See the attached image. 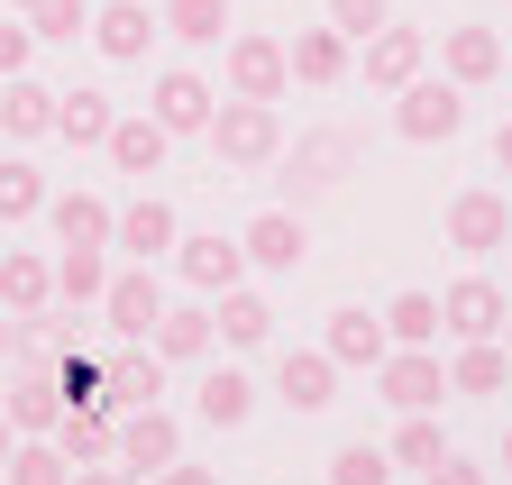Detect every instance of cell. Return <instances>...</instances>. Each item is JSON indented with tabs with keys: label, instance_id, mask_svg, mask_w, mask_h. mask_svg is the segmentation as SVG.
Listing matches in <instances>:
<instances>
[{
	"label": "cell",
	"instance_id": "cell-1",
	"mask_svg": "<svg viewBox=\"0 0 512 485\" xmlns=\"http://www.w3.org/2000/svg\"><path fill=\"white\" fill-rule=\"evenodd\" d=\"M357 156H366L357 129H311V138H293V147L275 156V165H284L275 184H284V202L302 211V202H320V193H339L348 174H357Z\"/></svg>",
	"mask_w": 512,
	"mask_h": 485
},
{
	"label": "cell",
	"instance_id": "cell-2",
	"mask_svg": "<svg viewBox=\"0 0 512 485\" xmlns=\"http://www.w3.org/2000/svg\"><path fill=\"white\" fill-rule=\"evenodd\" d=\"M202 138H211L220 165L256 174V165H275V156H284V119H275V101H238V92H229V101L211 110V129H202Z\"/></svg>",
	"mask_w": 512,
	"mask_h": 485
},
{
	"label": "cell",
	"instance_id": "cell-3",
	"mask_svg": "<svg viewBox=\"0 0 512 485\" xmlns=\"http://www.w3.org/2000/svg\"><path fill=\"white\" fill-rule=\"evenodd\" d=\"M467 129V92L448 83V74H412L403 92H394V138H412V147H448Z\"/></svg>",
	"mask_w": 512,
	"mask_h": 485
},
{
	"label": "cell",
	"instance_id": "cell-4",
	"mask_svg": "<svg viewBox=\"0 0 512 485\" xmlns=\"http://www.w3.org/2000/svg\"><path fill=\"white\" fill-rule=\"evenodd\" d=\"M229 92L238 101H284L293 92V55L266 28H229Z\"/></svg>",
	"mask_w": 512,
	"mask_h": 485
},
{
	"label": "cell",
	"instance_id": "cell-5",
	"mask_svg": "<svg viewBox=\"0 0 512 485\" xmlns=\"http://www.w3.org/2000/svg\"><path fill=\"white\" fill-rule=\"evenodd\" d=\"M174 275L202 293V302H220L229 284H247V248L220 238V229H192V238H174Z\"/></svg>",
	"mask_w": 512,
	"mask_h": 485
},
{
	"label": "cell",
	"instance_id": "cell-6",
	"mask_svg": "<svg viewBox=\"0 0 512 485\" xmlns=\"http://www.w3.org/2000/svg\"><path fill=\"white\" fill-rule=\"evenodd\" d=\"M503 321H512V293L494 275H458L439 293V330L448 339H503Z\"/></svg>",
	"mask_w": 512,
	"mask_h": 485
},
{
	"label": "cell",
	"instance_id": "cell-7",
	"mask_svg": "<svg viewBox=\"0 0 512 485\" xmlns=\"http://www.w3.org/2000/svg\"><path fill=\"white\" fill-rule=\"evenodd\" d=\"M174 458H183V421H174L165 403L119 412V467H128V476H156V467H174Z\"/></svg>",
	"mask_w": 512,
	"mask_h": 485
},
{
	"label": "cell",
	"instance_id": "cell-8",
	"mask_svg": "<svg viewBox=\"0 0 512 485\" xmlns=\"http://www.w3.org/2000/svg\"><path fill=\"white\" fill-rule=\"evenodd\" d=\"M211 110H220V92H211L202 74H192V65H165V74H156L147 119H156L165 138H202V129H211Z\"/></svg>",
	"mask_w": 512,
	"mask_h": 485
},
{
	"label": "cell",
	"instance_id": "cell-9",
	"mask_svg": "<svg viewBox=\"0 0 512 485\" xmlns=\"http://www.w3.org/2000/svg\"><path fill=\"white\" fill-rule=\"evenodd\" d=\"M375 394L394 403V412H439V394H448L439 348H394V357L375 367Z\"/></svg>",
	"mask_w": 512,
	"mask_h": 485
},
{
	"label": "cell",
	"instance_id": "cell-10",
	"mask_svg": "<svg viewBox=\"0 0 512 485\" xmlns=\"http://www.w3.org/2000/svg\"><path fill=\"white\" fill-rule=\"evenodd\" d=\"M0 412H10V431H19V440H55V421H64L55 357H28V367H19V385L0 394Z\"/></svg>",
	"mask_w": 512,
	"mask_h": 485
},
{
	"label": "cell",
	"instance_id": "cell-11",
	"mask_svg": "<svg viewBox=\"0 0 512 485\" xmlns=\"http://www.w3.org/2000/svg\"><path fill=\"white\" fill-rule=\"evenodd\" d=\"M238 248H247V275H293V266H302V248H311V238H302V211H293V202L256 211V220L238 229Z\"/></svg>",
	"mask_w": 512,
	"mask_h": 485
},
{
	"label": "cell",
	"instance_id": "cell-12",
	"mask_svg": "<svg viewBox=\"0 0 512 485\" xmlns=\"http://www.w3.org/2000/svg\"><path fill=\"white\" fill-rule=\"evenodd\" d=\"M156 312H165V284H156V266H110V293H101V321H110V339H147V330H156Z\"/></svg>",
	"mask_w": 512,
	"mask_h": 485
},
{
	"label": "cell",
	"instance_id": "cell-13",
	"mask_svg": "<svg viewBox=\"0 0 512 485\" xmlns=\"http://www.w3.org/2000/svg\"><path fill=\"white\" fill-rule=\"evenodd\" d=\"M174 238H183V220H174V202H156V193H138L119 220H110V248L128 257V266H156V257H174Z\"/></svg>",
	"mask_w": 512,
	"mask_h": 485
},
{
	"label": "cell",
	"instance_id": "cell-14",
	"mask_svg": "<svg viewBox=\"0 0 512 485\" xmlns=\"http://www.w3.org/2000/svg\"><path fill=\"white\" fill-rule=\"evenodd\" d=\"M275 403L284 412H330L339 403V357L330 348H284L275 357Z\"/></svg>",
	"mask_w": 512,
	"mask_h": 485
},
{
	"label": "cell",
	"instance_id": "cell-15",
	"mask_svg": "<svg viewBox=\"0 0 512 485\" xmlns=\"http://www.w3.org/2000/svg\"><path fill=\"white\" fill-rule=\"evenodd\" d=\"M448 248H458V257H494V248H512V202L503 193H458V202H448Z\"/></svg>",
	"mask_w": 512,
	"mask_h": 485
},
{
	"label": "cell",
	"instance_id": "cell-16",
	"mask_svg": "<svg viewBox=\"0 0 512 485\" xmlns=\"http://www.w3.org/2000/svg\"><path fill=\"white\" fill-rule=\"evenodd\" d=\"M211 339H220V321H211V302H202V293H192V302H165L156 330H147V348L165 357V367H202Z\"/></svg>",
	"mask_w": 512,
	"mask_h": 485
},
{
	"label": "cell",
	"instance_id": "cell-17",
	"mask_svg": "<svg viewBox=\"0 0 512 485\" xmlns=\"http://www.w3.org/2000/svg\"><path fill=\"white\" fill-rule=\"evenodd\" d=\"M320 348L339 357V367H384V357H394V330H384V312H366V302H339L330 312V330H320Z\"/></svg>",
	"mask_w": 512,
	"mask_h": 485
},
{
	"label": "cell",
	"instance_id": "cell-18",
	"mask_svg": "<svg viewBox=\"0 0 512 485\" xmlns=\"http://www.w3.org/2000/svg\"><path fill=\"white\" fill-rule=\"evenodd\" d=\"M412 74H430V37H421V28H394V19H384V28L366 37V83H375V92H403Z\"/></svg>",
	"mask_w": 512,
	"mask_h": 485
},
{
	"label": "cell",
	"instance_id": "cell-19",
	"mask_svg": "<svg viewBox=\"0 0 512 485\" xmlns=\"http://www.w3.org/2000/svg\"><path fill=\"white\" fill-rule=\"evenodd\" d=\"M101 385H110V403H119V412H138V403H156V394H165V357H156L147 339H119V348L101 357Z\"/></svg>",
	"mask_w": 512,
	"mask_h": 485
},
{
	"label": "cell",
	"instance_id": "cell-20",
	"mask_svg": "<svg viewBox=\"0 0 512 485\" xmlns=\"http://www.w3.org/2000/svg\"><path fill=\"white\" fill-rule=\"evenodd\" d=\"M55 449H64V467H101V458H119V412H110V403H64Z\"/></svg>",
	"mask_w": 512,
	"mask_h": 485
},
{
	"label": "cell",
	"instance_id": "cell-21",
	"mask_svg": "<svg viewBox=\"0 0 512 485\" xmlns=\"http://www.w3.org/2000/svg\"><path fill=\"white\" fill-rule=\"evenodd\" d=\"M147 37H165V19L147 10V0H110V10H92V46L110 55V65H138Z\"/></svg>",
	"mask_w": 512,
	"mask_h": 485
},
{
	"label": "cell",
	"instance_id": "cell-22",
	"mask_svg": "<svg viewBox=\"0 0 512 485\" xmlns=\"http://www.w3.org/2000/svg\"><path fill=\"white\" fill-rule=\"evenodd\" d=\"M439 65H448V83H458V92H476V83H494V74H503V37H494V28H476V19H458V28L439 37Z\"/></svg>",
	"mask_w": 512,
	"mask_h": 485
},
{
	"label": "cell",
	"instance_id": "cell-23",
	"mask_svg": "<svg viewBox=\"0 0 512 485\" xmlns=\"http://www.w3.org/2000/svg\"><path fill=\"white\" fill-rule=\"evenodd\" d=\"M110 202L101 193H46V229H55V248H110Z\"/></svg>",
	"mask_w": 512,
	"mask_h": 485
},
{
	"label": "cell",
	"instance_id": "cell-24",
	"mask_svg": "<svg viewBox=\"0 0 512 485\" xmlns=\"http://www.w3.org/2000/svg\"><path fill=\"white\" fill-rule=\"evenodd\" d=\"M192 412H202L211 431H238V421L256 412V376H247V367H202V385H192Z\"/></svg>",
	"mask_w": 512,
	"mask_h": 485
},
{
	"label": "cell",
	"instance_id": "cell-25",
	"mask_svg": "<svg viewBox=\"0 0 512 485\" xmlns=\"http://www.w3.org/2000/svg\"><path fill=\"white\" fill-rule=\"evenodd\" d=\"M0 302H10V312H46V302H55V257L0 248Z\"/></svg>",
	"mask_w": 512,
	"mask_h": 485
},
{
	"label": "cell",
	"instance_id": "cell-26",
	"mask_svg": "<svg viewBox=\"0 0 512 485\" xmlns=\"http://www.w3.org/2000/svg\"><path fill=\"white\" fill-rule=\"evenodd\" d=\"M284 55H293V83H311V92L348 83V37H339V28H302Z\"/></svg>",
	"mask_w": 512,
	"mask_h": 485
},
{
	"label": "cell",
	"instance_id": "cell-27",
	"mask_svg": "<svg viewBox=\"0 0 512 485\" xmlns=\"http://www.w3.org/2000/svg\"><path fill=\"white\" fill-rule=\"evenodd\" d=\"M211 321H220L229 348H266V339H275V302H266V293H247V284H229V293L211 302Z\"/></svg>",
	"mask_w": 512,
	"mask_h": 485
},
{
	"label": "cell",
	"instance_id": "cell-28",
	"mask_svg": "<svg viewBox=\"0 0 512 485\" xmlns=\"http://www.w3.org/2000/svg\"><path fill=\"white\" fill-rule=\"evenodd\" d=\"M0 138H55V92L28 83V74H10V83H0Z\"/></svg>",
	"mask_w": 512,
	"mask_h": 485
},
{
	"label": "cell",
	"instance_id": "cell-29",
	"mask_svg": "<svg viewBox=\"0 0 512 485\" xmlns=\"http://www.w3.org/2000/svg\"><path fill=\"white\" fill-rule=\"evenodd\" d=\"M165 147H174V138L156 129L147 110H138V119H110V138H101V156H110L119 174H156V165H165Z\"/></svg>",
	"mask_w": 512,
	"mask_h": 485
},
{
	"label": "cell",
	"instance_id": "cell-30",
	"mask_svg": "<svg viewBox=\"0 0 512 485\" xmlns=\"http://www.w3.org/2000/svg\"><path fill=\"white\" fill-rule=\"evenodd\" d=\"M503 385H512L503 339H458V357H448V394H503Z\"/></svg>",
	"mask_w": 512,
	"mask_h": 485
},
{
	"label": "cell",
	"instance_id": "cell-31",
	"mask_svg": "<svg viewBox=\"0 0 512 485\" xmlns=\"http://www.w3.org/2000/svg\"><path fill=\"white\" fill-rule=\"evenodd\" d=\"M101 293H110V257L101 248H55V302L101 312Z\"/></svg>",
	"mask_w": 512,
	"mask_h": 485
},
{
	"label": "cell",
	"instance_id": "cell-32",
	"mask_svg": "<svg viewBox=\"0 0 512 485\" xmlns=\"http://www.w3.org/2000/svg\"><path fill=\"white\" fill-rule=\"evenodd\" d=\"M156 19H165L174 46H229V28H238V19H229V0H165Z\"/></svg>",
	"mask_w": 512,
	"mask_h": 485
},
{
	"label": "cell",
	"instance_id": "cell-33",
	"mask_svg": "<svg viewBox=\"0 0 512 485\" xmlns=\"http://www.w3.org/2000/svg\"><path fill=\"white\" fill-rule=\"evenodd\" d=\"M110 119H119L110 92H55V138H64V147H101Z\"/></svg>",
	"mask_w": 512,
	"mask_h": 485
},
{
	"label": "cell",
	"instance_id": "cell-34",
	"mask_svg": "<svg viewBox=\"0 0 512 485\" xmlns=\"http://www.w3.org/2000/svg\"><path fill=\"white\" fill-rule=\"evenodd\" d=\"M384 330H394V348H439L448 330H439V293H394V302H384Z\"/></svg>",
	"mask_w": 512,
	"mask_h": 485
},
{
	"label": "cell",
	"instance_id": "cell-35",
	"mask_svg": "<svg viewBox=\"0 0 512 485\" xmlns=\"http://www.w3.org/2000/svg\"><path fill=\"white\" fill-rule=\"evenodd\" d=\"M37 211H46V174L28 156H0V229H10V220H37Z\"/></svg>",
	"mask_w": 512,
	"mask_h": 485
},
{
	"label": "cell",
	"instance_id": "cell-36",
	"mask_svg": "<svg viewBox=\"0 0 512 485\" xmlns=\"http://www.w3.org/2000/svg\"><path fill=\"white\" fill-rule=\"evenodd\" d=\"M448 458V431H439V421L430 412H403V431H394V467H412V476H430Z\"/></svg>",
	"mask_w": 512,
	"mask_h": 485
},
{
	"label": "cell",
	"instance_id": "cell-37",
	"mask_svg": "<svg viewBox=\"0 0 512 485\" xmlns=\"http://www.w3.org/2000/svg\"><path fill=\"white\" fill-rule=\"evenodd\" d=\"M330 485H394V449H375V440H348L330 458Z\"/></svg>",
	"mask_w": 512,
	"mask_h": 485
},
{
	"label": "cell",
	"instance_id": "cell-38",
	"mask_svg": "<svg viewBox=\"0 0 512 485\" xmlns=\"http://www.w3.org/2000/svg\"><path fill=\"white\" fill-rule=\"evenodd\" d=\"M0 476H10V485H64L74 467H64V449H55V440H19V449H10V467H0Z\"/></svg>",
	"mask_w": 512,
	"mask_h": 485
},
{
	"label": "cell",
	"instance_id": "cell-39",
	"mask_svg": "<svg viewBox=\"0 0 512 485\" xmlns=\"http://www.w3.org/2000/svg\"><path fill=\"white\" fill-rule=\"evenodd\" d=\"M28 28H37V37H55V46H74V37H92V0H37Z\"/></svg>",
	"mask_w": 512,
	"mask_h": 485
},
{
	"label": "cell",
	"instance_id": "cell-40",
	"mask_svg": "<svg viewBox=\"0 0 512 485\" xmlns=\"http://www.w3.org/2000/svg\"><path fill=\"white\" fill-rule=\"evenodd\" d=\"M384 19H394L384 0H330V28H339V37H357V46H366V37L384 28Z\"/></svg>",
	"mask_w": 512,
	"mask_h": 485
},
{
	"label": "cell",
	"instance_id": "cell-41",
	"mask_svg": "<svg viewBox=\"0 0 512 485\" xmlns=\"http://www.w3.org/2000/svg\"><path fill=\"white\" fill-rule=\"evenodd\" d=\"M28 55H37V28H10V19H0V83L28 74Z\"/></svg>",
	"mask_w": 512,
	"mask_h": 485
},
{
	"label": "cell",
	"instance_id": "cell-42",
	"mask_svg": "<svg viewBox=\"0 0 512 485\" xmlns=\"http://www.w3.org/2000/svg\"><path fill=\"white\" fill-rule=\"evenodd\" d=\"M19 357H28V312L0 302V367H19Z\"/></svg>",
	"mask_w": 512,
	"mask_h": 485
},
{
	"label": "cell",
	"instance_id": "cell-43",
	"mask_svg": "<svg viewBox=\"0 0 512 485\" xmlns=\"http://www.w3.org/2000/svg\"><path fill=\"white\" fill-rule=\"evenodd\" d=\"M421 485H485V467H476V458H458V449H448V458H439V467H430Z\"/></svg>",
	"mask_w": 512,
	"mask_h": 485
},
{
	"label": "cell",
	"instance_id": "cell-44",
	"mask_svg": "<svg viewBox=\"0 0 512 485\" xmlns=\"http://www.w3.org/2000/svg\"><path fill=\"white\" fill-rule=\"evenodd\" d=\"M156 485H220V476H211V467H183V458H174V467H156Z\"/></svg>",
	"mask_w": 512,
	"mask_h": 485
},
{
	"label": "cell",
	"instance_id": "cell-45",
	"mask_svg": "<svg viewBox=\"0 0 512 485\" xmlns=\"http://www.w3.org/2000/svg\"><path fill=\"white\" fill-rule=\"evenodd\" d=\"M64 485H128V467H110V458H101V467H74Z\"/></svg>",
	"mask_w": 512,
	"mask_h": 485
},
{
	"label": "cell",
	"instance_id": "cell-46",
	"mask_svg": "<svg viewBox=\"0 0 512 485\" xmlns=\"http://www.w3.org/2000/svg\"><path fill=\"white\" fill-rule=\"evenodd\" d=\"M494 165L512 174V119H503V129H494Z\"/></svg>",
	"mask_w": 512,
	"mask_h": 485
},
{
	"label": "cell",
	"instance_id": "cell-47",
	"mask_svg": "<svg viewBox=\"0 0 512 485\" xmlns=\"http://www.w3.org/2000/svg\"><path fill=\"white\" fill-rule=\"evenodd\" d=\"M10 449H19V431H10V412H0V467H10Z\"/></svg>",
	"mask_w": 512,
	"mask_h": 485
},
{
	"label": "cell",
	"instance_id": "cell-48",
	"mask_svg": "<svg viewBox=\"0 0 512 485\" xmlns=\"http://www.w3.org/2000/svg\"><path fill=\"white\" fill-rule=\"evenodd\" d=\"M0 10H19V19H28V10H37V0H0Z\"/></svg>",
	"mask_w": 512,
	"mask_h": 485
},
{
	"label": "cell",
	"instance_id": "cell-49",
	"mask_svg": "<svg viewBox=\"0 0 512 485\" xmlns=\"http://www.w3.org/2000/svg\"><path fill=\"white\" fill-rule=\"evenodd\" d=\"M503 467H512V431H503Z\"/></svg>",
	"mask_w": 512,
	"mask_h": 485
},
{
	"label": "cell",
	"instance_id": "cell-50",
	"mask_svg": "<svg viewBox=\"0 0 512 485\" xmlns=\"http://www.w3.org/2000/svg\"><path fill=\"white\" fill-rule=\"evenodd\" d=\"M503 357H512V321H503Z\"/></svg>",
	"mask_w": 512,
	"mask_h": 485
},
{
	"label": "cell",
	"instance_id": "cell-51",
	"mask_svg": "<svg viewBox=\"0 0 512 485\" xmlns=\"http://www.w3.org/2000/svg\"><path fill=\"white\" fill-rule=\"evenodd\" d=\"M503 74H512V55H503Z\"/></svg>",
	"mask_w": 512,
	"mask_h": 485
},
{
	"label": "cell",
	"instance_id": "cell-52",
	"mask_svg": "<svg viewBox=\"0 0 512 485\" xmlns=\"http://www.w3.org/2000/svg\"><path fill=\"white\" fill-rule=\"evenodd\" d=\"M0 485H10V476H0Z\"/></svg>",
	"mask_w": 512,
	"mask_h": 485
}]
</instances>
